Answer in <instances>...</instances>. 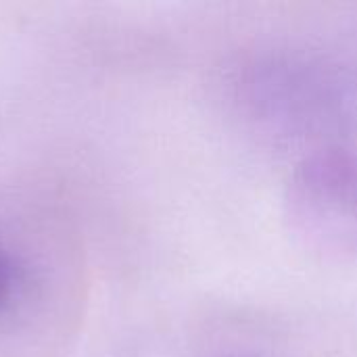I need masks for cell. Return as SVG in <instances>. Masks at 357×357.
Listing matches in <instances>:
<instances>
[{"label":"cell","instance_id":"obj_2","mask_svg":"<svg viewBox=\"0 0 357 357\" xmlns=\"http://www.w3.org/2000/svg\"><path fill=\"white\" fill-rule=\"evenodd\" d=\"M15 282H17V268H15L10 255L0 247V312L10 299Z\"/></svg>","mask_w":357,"mask_h":357},{"label":"cell","instance_id":"obj_1","mask_svg":"<svg viewBox=\"0 0 357 357\" xmlns=\"http://www.w3.org/2000/svg\"><path fill=\"white\" fill-rule=\"evenodd\" d=\"M293 209L324 245L357 249V157L326 153L307 161L293 186Z\"/></svg>","mask_w":357,"mask_h":357}]
</instances>
